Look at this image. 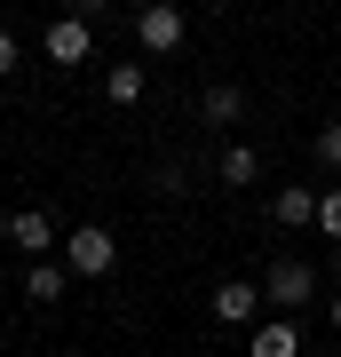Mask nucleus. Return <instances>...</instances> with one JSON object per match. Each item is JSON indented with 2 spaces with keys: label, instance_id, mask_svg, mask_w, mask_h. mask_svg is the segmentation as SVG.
I'll list each match as a JSON object with an SVG mask.
<instances>
[{
  "label": "nucleus",
  "instance_id": "f257e3e1",
  "mask_svg": "<svg viewBox=\"0 0 341 357\" xmlns=\"http://www.w3.org/2000/svg\"><path fill=\"white\" fill-rule=\"evenodd\" d=\"M112 262H119V238L103 222L63 230V270H72V278H112Z\"/></svg>",
  "mask_w": 341,
  "mask_h": 357
},
{
  "label": "nucleus",
  "instance_id": "f03ea898",
  "mask_svg": "<svg viewBox=\"0 0 341 357\" xmlns=\"http://www.w3.org/2000/svg\"><path fill=\"white\" fill-rule=\"evenodd\" d=\"M135 40H143V56H175L190 40V16L175 8V0H143L135 8Z\"/></svg>",
  "mask_w": 341,
  "mask_h": 357
},
{
  "label": "nucleus",
  "instance_id": "7ed1b4c3",
  "mask_svg": "<svg viewBox=\"0 0 341 357\" xmlns=\"http://www.w3.org/2000/svg\"><path fill=\"white\" fill-rule=\"evenodd\" d=\"M310 294H317V270H310L302 255H278V262H270V278H262V302L278 310V318H286V310H310Z\"/></svg>",
  "mask_w": 341,
  "mask_h": 357
},
{
  "label": "nucleus",
  "instance_id": "20e7f679",
  "mask_svg": "<svg viewBox=\"0 0 341 357\" xmlns=\"http://www.w3.org/2000/svg\"><path fill=\"white\" fill-rule=\"evenodd\" d=\"M40 56H48L56 72H72V64H88V56H96V24H88V16H56V24L40 32Z\"/></svg>",
  "mask_w": 341,
  "mask_h": 357
},
{
  "label": "nucleus",
  "instance_id": "39448f33",
  "mask_svg": "<svg viewBox=\"0 0 341 357\" xmlns=\"http://www.w3.org/2000/svg\"><path fill=\"white\" fill-rule=\"evenodd\" d=\"M8 246H24V262H48L56 255V222H48V206H16V215H8Z\"/></svg>",
  "mask_w": 341,
  "mask_h": 357
},
{
  "label": "nucleus",
  "instance_id": "423d86ee",
  "mask_svg": "<svg viewBox=\"0 0 341 357\" xmlns=\"http://www.w3.org/2000/svg\"><path fill=\"white\" fill-rule=\"evenodd\" d=\"M262 286H246V278H222L215 286V326H254V318H262Z\"/></svg>",
  "mask_w": 341,
  "mask_h": 357
},
{
  "label": "nucleus",
  "instance_id": "0eeeda50",
  "mask_svg": "<svg viewBox=\"0 0 341 357\" xmlns=\"http://www.w3.org/2000/svg\"><path fill=\"white\" fill-rule=\"evenodd\" d=\"M270 222H278V230H317V191H310V183H278Z\"/></svg>",
  "mask_w": 341,
  "mask_h": 357
},
{
  "label": "nucleus",
  "instance_id": "6e6552de",
  "mask_svg": "<svg viewBox=\"0 0 341 357\" xmlns=\"http://www.w3.org/2000/svg\"><path fill=\"white\" fill-rule=\"evenodd\" d=\"M215 183H222V191H246V183H262V151H254V143H230V151L215 159Z\"/></svg>",
  "mask_w": 341,
  "mask_h": 357
},
{
  "label": "nucleus",
  "instance_id": "1a4fd4ad",
  "mask_svg": "<svg viewBox=\"0 0 341 357\" xmlns=\"http://www.w3.org/2000/svg\"><path fill=\"white\" fill-rule=\"evenodd\" d=\"M63 286H72V270H63V262H24V302L56 310V302H63Z\"/></svg>",
  "mask_w": 341,
  "mask_h": 357
},
{
  "label": "nucleus",
  "instance_id": "9d476101",
  "mask_svg": "<svg viewBox=\"0 0 341 357\" xmlns=\"http://www.w3.org/2000/svg\"><path fill=\"white\" fill-rule=\"evenodd\" d=\"M246 357H302V326H294V318H270V326H254Z\"/></svg>",
  "mask_w": 341,
  "mask_h": 357
},
{
  "label": "nucleus",
  "instance_id": "9b49d317",
  "mask_svg": "<svg viewBox=\"0 0 341 357\" xmlns=\"http://www.w3.org/2000/svg\"><path fill=\"white\" fill-rule=\"evenodd\" d=\"M199 112L215 119V128H238V119H246V88H238V79H215V88L199 96Z\"/></svg>",
  "mask_w": 341,
  "mask_h": 357
},
{
  "label": "nucleus",
  "instance_id": "f8f14e48",
  "mask_svg": "<svg viewBox=\"0 0 341 357\" xmlns=\"http://www.w3.org/2000/svg\"><path fill=\"white\" fill-rule=\"evenodd\" d=\"M143 88H151V79H143L135 56H119V64L103 72V103H119V112H127V103H143Z\"/></svg>",
  "mask_w": 341,
  "mask_h": 357
},
{
  "label": "nucleus",
  "instance_id": "ddd939ff",
  "mask_svg": "<svg viewBox=\"0 0 341 357\" xmlns=\"http://www.w3.org/2000/svg\"><path fill=\"white\" fill-rule=\"evenodd\" d=\"M310 159H317V167H333V175H341V119H326V128L310 135Z\"/></svg>",
  "mask_w": 341,
  "mask_h": 357
},
{
  "label": "nucleus",
  "instance_id": "4468645a",
  "mask_svg": "<svg viewBox=\"0 0 341 357\" xmlns=\"http://www.w3.org/2000/svg\"><path fill=\"white\" fill-rule=\"evenodd\" d=\"M317 230L341 246V183H333V191H317Z\"/></svg>",
  "mask_w": 341,
  "mask_h": 357
},
{
  "label": "nucleus",
  "instance_id": "2eb2a0df",
  "mask_svg": "<svg viewBox=\"0 0 341 357\" xmlns=\"http://www.w3.org/2000/svg\"><path fill=\"white\" fill-rule=\"evenodd\" d=\"M16 64H24V40H16V32H8V24H0V79H8V72H16Z\"/></svg>",
  "mask_w": 341,
  "mask_h": 357
},
{
  "label": "nucleus",
  "instance_id": "dca6fc26",
  "mask_svg": "<svg viewBox=\"0 0 341 357\" xmlns=\"http://www.w3.org/2000/svg\"><path fill=\"white\" fill-rule=\"evenodd\" d=\"M151 191H159V199H183L190 183H183V167H159V175H151Z\"/></svg>",
  "mask_w": 341,
  "mask_h": 357
},
{
  "label": "nucleus",
  "instance_id": "f3484780",
  "mask_svg": "<svg viewBox=\"0 0 341 357\" xmlns=\"http://www.w3.org/2000/svg\"><path fill=\"white\" fill-rule=\"evenodd\" d=\"M63 16H88L96 24V16H112V0H63Z\"/></svg>",
  "mask_w": 341,
  "mask_h": 357
},
{
  "label": "nucleus",
  "instance_id": "a211bd4d",
  "mask_svg": "<svg viewBox=\"0 0 341 357\" xmlns=\"http://www.w3.org/2000/svg\"><path fill=\"white\" fill-rule=\"evenodd\" d=\"M326 318H333V333H341V286H333V310H326Z\"/></svg>",
  "mask_w": 341,
  "mask_h": 357
},
{
  "label": "nucleus",
  "instance_id": "6ab92c4d",
  "mask_svg": "<svg viewBox=\"0 0 341 357\" xmlns=\"http://www.w3.org/2000/svg\"><path fill=\"white\" fill-rule=\"evenodd\" d=\"M333 286H341V246H333Z\"/></svg>",
  "mask_w": 341,
  "mask_h": 357
},
{
  "label": "nucleus",
  "instance_id": "aec40b11",
  "mask_svg": "<svg viewBox=\"0 0 341 357\" xmlns=\"http://www.w3.org/2000/svg\"><path fill=\"white\" fill-rule=\"evenodd\" d=\"M0 246H8V222H0Z\"/></svg>",
  "mask_w": 341,
  "mask_h": 357
},
{
  "label": "nucleus",
  "instance_id": "412c9836",
  "mask_svg": "<svg viewBox=\"0 0 341 357\" xmlns=\"http://www.w3.org/2000/svg\"><path fill=\"white\" fill-rule=\"evenodd\" d=\"M0 294H8V286H0Z\"/></svg>",
  "mask_w": 341,
  "mask_h": 357
}]
</instances>
